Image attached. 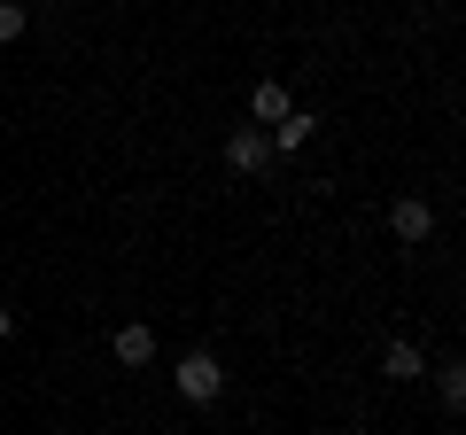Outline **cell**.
Wrapping results in <instances>:
<instances>
[{
  "label": "cell",
  "mask_w": 466,
  "mask_h": 435,
  "mask_svg": "<svg viewBox=\"0 0 466 435\" xmlns=\"http://www.w3.org/2000/svg\"><path fill=\"white\" fill-rule=\"evenodd\" d=\"M171 389H179L187 404H218V397H226V366H218V350H187L179 366H171Z\"/></svg>",
  "instance_id": "6da1fadb"
},
{
  "label": "cell",
  "mask_w": 466,
  "mask_h": 435,
  "mask_svg": "<svg viewBox=\"0 0 466 435\" xmlns=\"http://www.w3.org/2000/svg\"><path fill=\"white\" fill-rule=\"evenodd\" d=\"M288 109H296V94H288L280 78H257V86H249V117H257V125H280Z\"/></svg>",
  "instance_id": "5b68a950"
},
{
  "label": "cell",
  "mask_w": 466,
  "mask_h": 435,
  "mask_svg": "<svg viewBox=\"0 0 466 435\" xmlns=\"http://www.w3.org/2000/svg\"><path fill=\"white\" fill-rule=\"evenodd\" d=\"M24 24H32V8H24V0H0V47H16Z\"/></svg>",
  "instance_id": "9c48e42d"
},
{
  "label": "cell",
  "mask_w": 466,
  "mask_h": 435,
  "mask_svg": "<svg viewBox=\"0 0 466 435\" xmlns=\"http://www.w3.org/2000/svg\"><path fill=\"white\" fill-rule=\"evenodd\" d=\"M435 373V397H443V412H459V404H466V366H459V358H443V366H428Z\"/></svg>",
  "instance_id": "ba28073f"
},
{
  "label": "cell",
  "mask_w": 466,
  "mask_h": 435,
  "mask_svg": "<svg viewBox=\"0 0 466 435\" xmlns=\"http://www.w3.org/2000/svg\"><path fill=\"white\" fill-rule=\"evenodd\" d=\"M109 358H116V366H125V373L156 366V327H148V319H125V327H116V335H109Z\"/></svg>",
  "instance_id": "3957f363"
},
{
  "label": "cell",
  "mask_w": 466,
  "mask_h": 435,
  "mask_svg": "<svg viewBox=\"0 0 466 435\" xmlns=\"http://www.w3.org/2000/svg\"><path fill=\"white\" fill-rule=\"evenodd\" d=\"M8 335H16V311H8V303H0V342H8Z\"/></svg>",
  "instance_id": "30bf717a"
},
{
  "label": "cell",
  "mask_w": 466,
  "mask_h": 435,
  "mask_svg": "<svg viewBox=\"0 0 466 435\" xmlns=\"http://www.w3.org/2000/svg\"><path fill=\"white\" fill-rule=\"evenodd\" d=\"M381 373H389V381H420V373H428V358H420V342H389V350H381Z\"/></svg>",
  "instance_id": "52a82bcc"
},
{
  "label": "cell",
  "mask_w": 466,
  "mask_h": 435,
  "mask_svg": "<svg viewBox=\"0 0 466 435\" xmlns=\"http://www.w3.org/2000/svg\"><path fill=\"white\" fill-rule=\"evenodd\" d=\"M389 234H397L404 249H420V241L435 234V210H428V195H397V202H389Z\"/></svg>",
  "instance_id": "277c9868"
},
{
  "label": "cell",
  "mask_w": 466,
  "mask_h": 435,
  "mask_svg": "<svg viewBox=\"0 0 466 435\" xmlns=\"http://www.w3.org/2000/svg\"><path fill=\"white\" fill-rule=\"evenodd\" d=\"M311 133H319V117H311V109H288V117L280 125H272V156H296V148H311Z\"/></svg>",
  "instance_id": "8992f818"
},
{
  "label": "cell",
  "mask_w": 466,
  "mask_h": 435,
  "mask_svg": "<svg viewBox=\"0 0 466 435\" xmlns=\"http://www.w3.org/2000/svg\"><path fill=\"white\" fill-rule=\"evenodd\" d=\"M226 171H233V179H265V171H272V140L257 133V125H233V133H226Z\"/></svg>",
  "instance_id": "7a4b0ae2"
}]
</instances>
